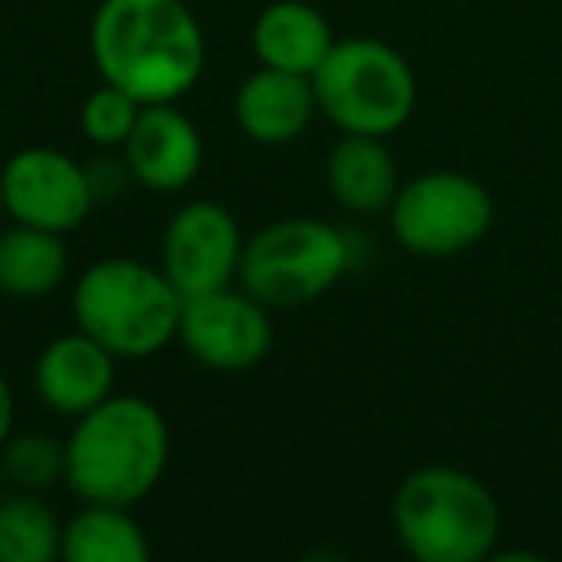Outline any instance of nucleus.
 Instances as JSON below:
<instances>
[{"instance_id": "obj_1", "label": "nucleus", "mask_w": 562, "mask_h": 562, "mask_svg": "<svg viewBox=\"0 0 562 562\" xmlns=\"http://www.w3.org/2000/svg\"><path fill=\"white\" fill-rule=\"evenodd\" d=\"M89 55L101 81L162 104L193 93L209 43L186 0H101L89 20Z\"/></svg>"}, {"instance_id": "obj_2", "label": "nucleus", "mask_w": 562, "mask_h": 562, "mask_svg": "<svg viewBox=\"0 0 562 562\" xmlns=\"http://www.w3.org/2000/svg\"><path fill=\"white\" fill-rule=\"evenodd\" d=\"M170 467V424L155 401L112 393L66 436V490L78 501L135 508Z\"/></svg>"}, {"instance_id": "obj_3", "label": "nucleus", "mask_w": 562, "mask_h": 562, "mask_svg": "<svg viewBox=\"0 0 562 562\" xmlns=\"http://www.w3.org/2000/svg\"><path fill=\"white\" fill-rule=\"evenodd\" d=\"M186 297L170 285L162 266L139 258H97L70 290L74 328L109 347L120 362H139L178 344Z\"/></svg>"}, {"instance_id": "obj_4", "label": "nucleus", "mask_w": 562, "mask_h": 562, "mask_svg": "<svg viewBox=\"0 0 562 562\" xmlns=\"http://www.w3.org/2000/svg\"><path fill=\"white\" fill-rule=\"evenodd\" d=\"M390 520L397 543L416 562H482L497 554L501 505L470 470H413L393 493Z\"/></svg>"}, {"instance_id": "obj_5", "label": "nucleus", "mask_w": 562, "mask_h": 562, "mask_svg": "<svg viewBox=\"0 0 562 562\" xmlns=\"http://www.w3.org/2000/svg\"><path fill=\"white\" fill-rule=\"evenodd\" d=\"M316 104L339 135L390 139L416 112V74L397 47L374 35L336 40L313 74Z\"/></svg>"}, {"instance_id": "obj_6", "label": "nucleus", "mask_w": 562, "mask_h": 562, "mask_svg": "<svg viewBox=\"0 0 562 562\" xmlns=\"http://www.w3.org/2000/svg\"><path fill=\"white\" fill-rule=\"evenodd\" d=\"M351 262L355 250L344 227L321 216H285L247 239L239 285L273 313H285L328 297Z\"/></svg>"}, {"instance_id": "obj_7", "label": "nucleus", "mask_w": 562, "mask_h": 562, "mask_svg": "<svg viewBox=\"0 0 562 562\" xmlns=\"http://www.w3.org/2000/svg\"><path fill=\"white\" fill-rule=\"evenodd\" d=\"M390 232L416 258H459L490 235L497 204L462 170H428L401 181L390 204Z\"/></svg>"}, {"instance_id": "obj_8", "label": "nucleus", "mask_w": 562, "mask_h": 562, "mask_svg": "<svg viewBox=\"0 0 562 562\" xmlns=\"http://www.w3.org/2000/svg\"><path fill=\"white\" fill-rule=\"evenodd\" d=\"M178 344L216 374H243L273 351V308L235 281L224 290L186 297Z\"/></svg>"}, {"instance_id": "obj_9", "label": "nucleus", "mask_w": 562, "mask_h": 562, "mask_svg": "<svg viewBox=\"0 0 562 562\" xmlns=\"http://www.w3.org/2000/svg\"><path fill=\"white\" fill-rule=\"evenodd\" d=\"M0 193L4 212L16 224L47 227V232L70 235L97 209L89 189L86 162L58 147H20L0 166Z\"/></svg>"}, {"instance_id": "obj_10", "label": "nucleus", "mask_w": 562, "mask_h": 562, "mask_svg": "<svg viewBox=\"0 0 562 562\" xmlns=\"http://www.w3.org/2000/svg\"><path fill=\"white\" fill-rule=\"evenodd\" d=\"M243 247L247 239H243L239 220L224 204L186 201L166 220L158 266L181 297H196V293L224 290L239 281Z\"/></svg>"}, {"instance_id": "obj_11", "label": "nucleus", "mask_w": 562, "mask_h": 562, "mask_svg": "<svg viewBox=\"0 0 562 562\" xmlns=\"http://www.w3.org/2000/svg\"><path fill=\"white\" fill-rule=\"evenodd\" d=\"M120 150L132 166L135 186L162 196L189 189L204 166L201 127L193 124L189 112L178 109V101L143 104L139 120Z\"/></svg>"}, {"instance_id": "obj_12", "label": "nucleus", "mask_w": 562, "mask_h": 562, "mask_svg": "<svg viewBox=\"0 0 562 562\" xmlns=\"http://www.w3.org/2000/svg\"><path fill=\"white\" fill-rule=\"evenodd\" d=\"M116 362L120 359L109 347H101L81 328L55 336L35 359V397L47 413L63 416V420H78L116 393Z\"/></svg>"}, {"instance_id": "obj_13", "label": "nucleus", "mask_w": 562, "mask_h": 562, "mask_svg": "<svg viewBox=\"0 0 562 562\" xmlns=\"http://www.w3.org/2000/svg\"><path fill=\"white\" fill-rule=\"evenodd\" d=\"M232 112L239 132L250 143H258V147H290L313 127V120L321 116V104H316L313 78L258 66L235 89Z\"/></svg>"}, {"instance_id": "obj_14", "label": "nucleus", "mask_w": 562, "mask_h": 562, "mask_svg": "<svg viewBox=\"0 0 562 562\" xmlns=\"http://www.w3.org/2000/svg\"><path fill=\"white\" fill-rule=\"evenodd\" d=\"M250 47H255L258 66L313 78L328 50L336 47V32L328 16L308 0H273L258 12L250 27Z\"/></svg>"}, {"instance_id": "obj_15", "label": "nucleus", "mask_w": 562, "mask_h": 562, "mask_svg": "<svg viewBox=\"0 0 562 562\" xmlns=\"http://www.w3.org/2000/svg\"><path fill=\"white\" fill-rule=\"evenodd\" d=\"M331 201L351 216H378L390 212L401 189V170L390 143L378 135H339L324 162Z\"/></svg>"}, {"instance_id": "obj_16", "label": "nucleus", "mask_w": 562, "mask_h": 562, "mask_svg": "<svg viewBox=\"0 0 562 562\" xmlns=\"http://www.w3.org/2000/svg\"><path fill=\"white\" fill-rule=\"evenodd\" d=\"M70 278L66 235L32 224L0 227V293L12 301H43L58 293Z\"/></svg>"}, {"instance_id": "obj_17", "label": "nucleus", "mask_w": 562, "mask_h": 562, "mask_svg": "<svg viewBox=\"0 0 562 562\" xmlns=\"http://www.w3.org/2000/svg\"><path fill=\"white\" fill-rule=\"evenodd\" d=\"M66 562H147L150 539L132 508L81 501L63 528Z\"/></svg>"}, {"instance_id": "obj_18", "label": "nucleus", "mask_w": 562, "mask_h": 562, "mask_svg": "<svg viewBox=\"0 0 562 562\" xmlns=\"http://www.w3.org/2000/svg\"><path fill=\"white\" fill-rule=\"evenodd\" d=\"M66 520L47 493L12 490L0 497V562H55L63 559Z\"/></svg>"}, {"instance_id": "obj_19", "label": "nucleus", "mask_w": 562, "mask_h": 562, "mask_svg": "<svg viewBox=\"0 0 562 562\" xmlns=\"http://www.w3.org/2000/svg\"><path fill=\"white\" fill-rule=\"evenodd\" d=\"M0 477L12 490L50 493L66 485V439L50 431H12L0 447Z\"/></svg>"}, {"instance_id": "obj_20", "label": "nucleus", "mask_w": 562, "mask_h": 562, "mask_svg": "<svg viewBox=\"0 0 562 562\" xmlns=\"http://www.w3.org/2000/svg\"><path fill=\"white\" fill-rule=\"evenodd\" d=\"M143 112V101H135L132 93H124L112 81H101L93 93L81 101L78 124L86 143H93L97 150H120L132 135L135 120Z\"/></svg>"}, {"instance_id": "obj_21", "label": "nucleus", "mask_w": 562, "mask_h": 562, "mask_svg": "<svg viewBox=\"0 0 562 562\" xmlns=\"http://www.w3.org/2000/svg\"><path fill=\"white\" fill-rule=\"evenodd\" d=\"M86 173H89V189H93L97 204L116 201V196H124L127 186H135L132 166H127L124 150H120V155H112V150H101L93 162H86Z\"/></svg>"}, {"instance_id": "obj_22", "label": "nucleus", "mask_w": 562, "mask_h": 562, "mask_svg": "<svg viewBox=\"0 0 562 562\" xmlns=\"http://www.w3.org/2000/svg\"><path fill=\"white\" fill-rule=\"evenodd\" d=\"M12 431H16V393H12L9 374L0 370V447H4V439Z\"/></svg>"}, {"instance_id": "obj_23", "label": "nucleus", "mask_w": 562, "mask_h": 562, "mask_svg": "<svg viewBox=\"0 0 562 562\" xmlns=\"http://www.w3.org/2000/svg\"><path fill=\"white\" fill-rule=\"evenodd\" d=\"M9 224V212H4V193H0V227Z\"/></svg>"}]
</instances>
